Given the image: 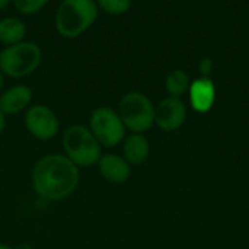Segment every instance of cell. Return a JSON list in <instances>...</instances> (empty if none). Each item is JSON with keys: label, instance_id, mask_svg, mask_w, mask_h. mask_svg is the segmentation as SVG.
Wrapping results in <instances>:
<instances>
[{"label": "cell", "instance_id": "cell-1", "mask_svg": "<svg viewBox=\"0 0 249 249\" xmlns=\"http://www.w3.org/2000/svg\"><path fill=\"white\" fill-rule=\"evenodd\" d=\"M80 182V169L64 155L51 153L39 158L31 171L34 193L45 201H61L70 197Z\"/></svg>", "mask_w": 249, "mask_h": 249}, {"label": "cell", "instance_id": "cell-2", "mask_svg": "<svg viewBox=\"0 0 249 249\" xmlns=\"http://www.w3.org/2000/svg\"><path fill=\"white\" fill-rule=\"evenodd\" d=\"M99 9L92 0H63L54 15V28L60 36L79 38L98 19Z\"/></svg>", "mask_w": 249, "mask_h": 249}, {"label": "cell", "instance_id": "cell-3", "mask_svg": "<svg viewBox=\"0 0 249 249\" xmlns=\"http://www.w3.org/2000/svg\"><path fill=\"white\" fill-rule=\"evenodd\" d=\"M61 144L64 150L63 155L79 169L96 165L102 156V146L93 137L88 125L73 124L67 127L63 133Z\"/></svg>", "mask_w": 249, "mask_h": 249}, {"label": "cell", "instance_id": "cell-4", "mask_svg": "<svg viewBox=\"0 0 249 249\" xmlns=\"http://www.w3.org/2000/svg\"><path fill=\"white\" fill-rule=\"evenodd\" d=\"M42 61V51L36 42L22 41L0 51V71L12 79H23L36 71Z\"/></svg>", "mask_w": 249, "mask_h": 249}, {"label": "cell", "instance_id": "cell-5", "mask_svg": "<svg viewBox=\"0 0 249 249\" xmlns=\"http://www.w3.org/2000/svg\"><path fill=\"white\" fill-rule=\"evenodd\" d=\"M117 112L125 128L131 133L143 134L155 124V105L139 90L124 93L118 102Z\"/></svg>", "mask_w": 249, "mask_h": 249}, {"label": "cell", "instance_id": "cell-6", "mask_svg": "<svg viewBox=\"0 0 249 249\" xmlns=\"http://www.w3.org/2000/svg\"><path fill=\"white\" fill-rule=\"evenodd\" d=\"M89 130L102 147H115L125 139V125L118 112L109 107H98L89 115Z\"/></svg>", "mask_w": 249, "mask_h": 249}, {"label": "cell", "instance_id": "cell-7", "mask_svg": "<svg viewBox=\"0 0 249 249\" xmlns=\"http://www.w3.org/2000/svg\"><path fill=\"white\" fill-rule=\"evenodd\" d=\"M23 124L28 133L41 142L54 139L58 134L60 128L57 114L42 104H34L25 111Z\"/></svg>", "mask_w": 249, "mask_h": 249}, {"label": "cell", "instance_id": "cell-8", "mask_svg": "<svg viewBox=\"0 0 249 249\" xmlns=\"http://www.w3.org/2000/svg\"><path fill=\"white\" fill-rule=\"evenodd\" d=\"M187 118V108L179 98H165L155 107V124L163 131L179 128Z\"/></svg>", "mask_w": 249, "mask_h": 249}, {"label": "cell", "instance_id": "cell-9", "mask_svg": "<svg viewBox=\"0 0 249 249\" xmlns=\"http://www.w3.org/2000/svg\"><path fill=\"white\" fill-rule=\"evenodd\" d=\"M34 92L26 85H13L0 95V111L7 115H16L26 111L32 104Z\"/></svg>", "mask_w": 249, "mask_h": 249}, {"label": "cell", "instance_id": "cell-10", "mask_svg": "<svg viewBox=\"0 0 249 249\" xmlns=\"http://www.w3.org/2000/svg\"><path fill=\"white\" fill-rule=\"evenodd\" d=\"M99 175L112 184H123L131 175V166L123 156L114 153H105L96 163Z\"/></svg>", "mask_w": 249, "mask_h": 249}, {"label": "cell", "instance_id": "cell-11", "mask_svg": "<svg viewBox=\"0 0 249 249\" xmlns=\"http://www.w3.org/2000/svg\"><path fill=\"white\" fill-rule=\"evenodd\" d=\"M216 99V86L210 77H200L190 86V101L197 112H209Z\"/></svg>", "mask_w": 249, "mask_h": 249}, {"label": "cell", "instance_id": "cell-12", "mask_svg": "<svg viewBox=\"0 0 249 249\" xmlns=\"http://www.w3.org/2000/svg\"><path fill=\"white\" fill-rule=\"evenodd\" d=\"M150 153V144L144 134L131 133L125 136L123 142V158L130 166H139L144 163Z\"/></svg>", "mask_w": 249, "mask_h": 249}, {"label": "cell", "instance_id": "cell-13", "mask_svg": "<svg viewBox=\"0 0 249 249\" xmlns=\"http://www.w3.org/2000/svg\"><path fill=\"white\" fill-rule=\"evenodd\" d=\"M28 28L23 19L16 16H6L0 19V44L10 47L25 41Z\"/></svg>", "mask_w": 249, "mask_h": 249}, {"label": "cell", "instance_id": "cell-14", "mask_svg": "<svg viewBox=\"0 0 249 249\" xmlns=\"http://www.w3.org/2000/svg\"><path fill=\"white\" fill-rule=\"evenodd\" d=\"M190 76L184 70H172L165 77V89L172 98L182 96L187 90H190Z\"/></svg>", "mask_w": 249, "mask_h": 249}, {"label": "cell", "instance_id": "cell-15", "mask_svg": "<svg viewBox=\"0 0 249 249\" xmlns=\"http://www.w3.org/2000/svg\"><path fill=\"white\" fill-rule=\"evenodd\" d=\"M99 12H104L111 16H120L127 13L131 9L130 0H101L96 3Z\"/></svg>", "mask_w": 249, "mask_h": 249}, {"label": "cell", "instance_id": "cell-16", "mask_svg": "<svg viewBox=\"0 0 249 249\" xmlns=\"http://www.w3.org/2000/svg\"><path fill=\"white\" fill-rule=\"evenodd\" d=\"M47 4H48L47 0H13L12 1V6L15 7V10L25 16L41 12Z\"/></svg>", "mask_w": 249, "mask_h": 249}, {"label": "cell", "instance_id": "cell-17", "mask_svg": "<svg viewBox=\"0 0 249 249\" xmlns=\"http://www.w3.org/2000/svg\"><path fill=\"white\" fill-rule=\"evenodd\" d=\"M213 60L210 57H203L200 60V64H198V70L201 73V77H209V74L212 73L213 70Z\"/></svg>", "mask_w": 249, "mask_h": 249}, {"label": "cell", "instance_id": "cell-18", "mask_svg": "<svg viewBox=\"0 0 249 249\" xmlns=\"http://www.w3.org/2000/svg\"><path fill=\"white\" fill-rule=\"evenodd\" d=\"M4 128H6V115L0 111V134L4 131Z\"/></svg>", "mask_w": 249, "mask_h": 249}, {"label": "cell", "instance_id": "cell-19", "mask_svg": "<svg viewBox=\"0 0 249 249\" xmlns=\"http://www.w3.org/2000/svg\"><path fill=\"white\" fill-rule=\"evenodd\" d=\"M9 6H10V1H7V0H0V12H1V10H6Z\"/></svg>", "mask_w": 249, "mask_h": 249}, {"label": "cell", "instance_id": "cell-20", "mask_svg": "<svg viewBox=\"0 0 249 249\" xmlns=\"http://www.w3.org/2000/svg\"><path fill=\"white\" fill-rule=\"evenodd\" d=\"M3 83H4V76H3V73L0 71V95H1V92H3Z\"/></svg>", "mask_w": 249, "mask_h": 249}, {"label": "cell", "instance_id": "cell-21", "mask_svg": "<svg viewBox=\"0 0 249 249\" xmlns=\"http://www.w3.org/2000/svg\"><path fill=\"white\" fill-rule=\"evenodd\" d=\"M0 249H15V248H12V247H9V245H6V244H1V242H0Z\"/></svg>", "mask_w": 249, "mask_h": 249}, {"label": "cell", "instance_id": "cell-22", "mask_svg": "<svg viewBox=\"0 0 249 249\" xmlns=\"http://www.w3.org/2000/svg\"><path fill=\"white\" fill-rule=\"evenodd\" d=\"M18 249H32V248H31V247H29L28 244H22V245H20V247H19Z\"/></svg>", "mask_w": 249, "mask_h": 249}]
</instances>
